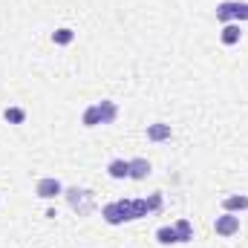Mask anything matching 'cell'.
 Instances as JSON below:
<instances>
[{"mask_svg": "<svg viewBox=\"0 0 248 248\" xmlns=\"http://www.w3.org/2000/svg\"><path fill=\"white\" fill-rule=\"evenodd\" d=\"M84 127H98L101 124V113H98V104H93V107H87L84 110Z\"/></svg>", "mask_w": 248, "mask_h": 248, "instance_id": "9a60e30c", "label": "cell"}, {"mask_svg": "<svg viewBox=\"0 0 248 248\" xmlns=\"http://www.w3.org/2000/svg\"><path fill=\"white\" fill-rule=\"evenodd\" d=\"M63 193H66V199H69V208L78 211V217H87V214L93 211V193H90V190L69 187V190H63Z\"/></svg>", "mask_w": 248, "mask_h": 248, "instance_id": "3957f363", "label": "cell"}, {"mask_svg": "<svg viewBox=\"0 0 248 248\" xmlns=\"http://www.w3.org/2000/svg\"><path fill=\"white\" fill-rule=\"evenodd\" d=\"M246 15H248V3H246Z\"/></svg>", "mask_w": 248, "mask_h": 248, "instance_id": "e0dca14e", "label": "cell"}, {"mask_svg": "<svg viewBox=\"0 0 248 248\" xmlns=\"http://www.w3.org/2000/svg\"><path fill=\"white\" fill-rule=\"evenodd\" d=\"M107 173L113 179H130V159H113L107 165Z\"/></svg>", "mask_w": 248, "mask_h": 248, "instance_id": "ba28073f", "label": "cell"}, {"mask_svg": "<svg viewBox=\"0 0 248 248\" xmlns=\"http://www.w3.org/2000/svg\"><path fill=\"white\" fill-rule=\"evenodd\" d=\"M222 211H228V214H237V211H248V196H243V193L225 196V199H222Z\"/></svg>", "mask_w": 248, "mask_h": 248, "instance_id": "52a82bcc", "label": "cell"}, {"mask_svg": "<svg viewBox=\"0 0 248 248\" xmlns=\"http://www.w3.org/2000/svg\"><path fill=\"white\" fill-rule=\"evenodd\" d=\"M3 119H6L9 124H23L26 122V110H23V107H6Z\"/></svg>", "mask_w": 248, "mask_h": 248, "instance_id": "5bb4252c", "label": "cell"}, {"mask_svg": "<svg viewBox=\"0 0 248 248\" xmlns=\"http://www.w3.org/2000/svg\"><path fill=\"white\" fill-rule=\"evenodd\" d=\"M214 231H217L219 237H234V234L240 231V217L225 211L222 217H217V219H214Z\"/></svg>", "mask_w": 248, "mask_h": 248, "instance_id": "277c9868", "label": "cell"}, {"mask_svg": "<svg viewBox=\"0 0 248 248\" xmlns=\"http://www.w3.org/2000/svg\"><path fill=\"white\" fill-rule=\"evenodd\" d=\"M150 162L147 159H130V179H136V182H141V179H147L150 176Z\"/></svg>", "mask_w": 248, "mask_h": 248, "instance_id": "8992f818", "label": "cell"}, {"mask_svg": "<svg viewBox=\"0 0 248 248\" xmlns=\"http://www.w3.org/2000/svg\"><path fill=\"white\" fill-rule=\"evenodd\" d=\"M156 240H159L162 246H173V243H179V234H176L173 225H162V228L156 231Z\"/></svg>", "mask_w": 248, "mask_h": 248, "instance_id": "7c38bea8", "label": "cell"}, {"mask_svg": "<svg viewBox=\"0 0 248 248\" xmlns=\"http://www.w3.org/2000/svg\"><path fill=\"white\" fill-rule=\"evenodd\" d=\"M173 228H176V234H179V243L193 240V228H190V222H187V219H176V222H173Z\"/></svg>", "mask_w": 248, "mask_h": 248, "instance_id": "2e32d148", "label": "cell"}, {"mask_svg": "<svg viewBox=\"0 0 248 248\" xmlns=\"http://www.w3.org/2000/svg\"><path fill=\"white\" fill-rule=\"evenodd\" d=\"M75 41V32L72 29H66V26H61V29H55L52 32V44H58V46H69Z\"/></svg>", "mask_w": 248, "mask_h": 248, "instance_id": "4fadbf2b", "label": "cell"}, {"mask_svg": "<svg viewBox=\"0 0 248 248\" xmlns=\"http://www.w3.org/2000/svg\"><path fill=\"white\" fill-rule=\"evenodd\" d=\"M147 139L150 141H168L170 139V124H147Z\"/></svg>", "mask_w": 248, "mask_h": 248, "instance_id": "30bf717a", "label": "cell"}, {"mask_svg": "<svg viewBox=\"0 0 248 248\" xmlns=\"http://www.w3.org/2000/svg\"><path fill=\"white\" fill-rule=\"evenodd\" d=\"M240 35H243L240 23H225V26H222V35H219V41H222L225 46H234V44H240Z\"/></svg>", "mask_w": 248, "mask_h": 248, "instance_id": "9c48e42d", "label": "cell"}, {"mask_svg": "<svg viewBox=\"0 0 248 248\" xmlns=\"http://www.w3.org/2000/svg\"><path fill=\"white\" fill-rule=\"evenodd\" d=\"M35 193H38L41 199H55V196L63 193V185H61V179H55V176H44V179H38Z\"/></svg>", "mask_w": 248, "mask_h": 248, "instance_id": "5b68a950", "label": "cell"}, {"mask_svg": "<svg viewBox=\"0 0 248 248\" xmlns=\"http://www.w3.org/2000/svg\"><path fill=\"white\" fill-rule=\"evenodd\" d=\"M98 113H101V124H113L119 116V107L113 101H98Z\"/></svg>", "mask_w": 248, "mask_h": 248, "instance_id": "8fae6325", "label": "cell"}, {"mask_svg": "<svg viewBox=\"0 0 248 248\" xmlns=\"http://www.w3.org/2000/svg\"><path fill=\"white\" fill-rule=\"evenodd\" d=\"M101 217H104L110 225H122V222H130V219H133V199H116V202L104 205Z\"/></svg>", "mask_w": 248, "mask_h": 248, "instance_id": "6da1fadb", "label": "cell"}, {"mask_svg": "<svg viewBox=\"0 0 248 248\" xmlns=\"http://www.w3.org/2000/svg\"><path fill=\"white\" fill-rule=\"evenodd\" d=\"M217 20L225 26V23H243L248 20L246 15V3H240V0H222L219 6H217Z\"/></svg>", "mask_w": 248, "mask_h": 248, "instance_id": "7a4b0ae2", "label": "cell"}]
</instances>
